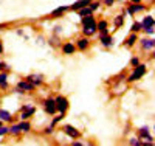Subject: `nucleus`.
Returning a JSON list of instances; mask_svg holds the SVG:
<instances>
[{
	"mask_svg": "<svg viewBox=\"0 0 155 146\" xmlns=\"http://www.w3.org/2000/svg\"><path fill=\"white\" fill-rule=\"evenodd\" d=\"M67 107H68V103H67V100L64 98V97H59L58 100H56V109L61 112V114H64L67 110Z\"/></svg>",
	"mask_w": 155,
	"mask_h": 146,
	"instance_id": "f257e3e1",
	"label": "nucleus"
},
{
	"mask_svg": "<svg viewBox=\"0 0 155 146\" xmlns=\"http://www.w3.org/2000/svg\"><path fill=\"white\" fill-rule=\"evenodd\" d=\"M144 72H146V67H144V65H137V69H135V72L130 75L129 81H135V79H138L140 76H143Z\"/></svg>",
	"mask_w": 155,
	"mask_h": 146,
	"instance_id": "f03ea898",
	"label": "nucleus"
},
{
	"mask_svg": "<svg viewBox=\"0 0 155 146\" xmlns=\"http://www.w3.org/2000/svg\"><path fill=\"white\" fill-rule=\"evenodd\" d=\"M45 110L53 115L56 112V100H47L45 101Z\"/></svg>",
	"mask_w": 155,
	"mask_h": 146,
	"instance_id": "7ed1b4c3",
	"label": "nucleus"
},
{
	"mask_svg": "<svg viewBox=\"0 0 155 146\" xmlns=\"http://www.w3.org/2000/svg\"><path fill=\"white\" fill-rule=\"evenodd\" d=\"M64 131H65V134H67V135H70V137H73V138L79 137V131L74 129V127H73V126H70V124H67L65 127H64Z\"/></svg>",
	"mask_w": 155,
	"mask_h": 146,
	"instance_id": "20e7f679",
	"label": "nucleus"
},
{
	"mask_svg": "<svg viewBox=\"0 0 155 146\" xmlns=\"http://www.w3.org/2000/svg\"><path fill=\"white\" fill-rule=\"evenodd\" d=\"M27 81H30L33 86H37V84L42 83V76H39V75H31V76L27 78Z\"/></svg>",
	"mask_w": 155,
	"mask_h": 146,
	"instance_id": "39448f33",
	"label": "nucleus"
},
{
	"mask_svg": "<svg viewBox=\"0 0 155 146\" xmlns=\"http://www.w3.org/2000/svg\"><path fill=\"white\" fill-rule=\"evenodd\" d=\"M95 31H96V25H95V22L88 23V25H84V33H85V34H93Z\"/></svg>",
	"mask_w": 155,
	"mask_h": 146,
	"instance_id": "423d86ee",
	"label": "nucleus"
},
{
	"mask_svg": "<svg viewBox=\"0 0 155 146\" xmlns=\"http://www.w3.org/2000/svg\"><path fill=\"white\" fill-rule=\"evenodd\" d=\"M141 26H143V28L146 30V28H152L153 26V19L150 17V16H147L144 20H143V23H141Z\"/></svg>",
	"mask_w": 155,
	"mask_h": 146,
	"instance_id": "0eeeda50",
	"label": "nucleus"
},
{
	"mask_svg": "<svg viewBox=\"0 0 155 146\" xmlns=\"http://www.w3.org/2000/svg\"><path fill=\"white\" fill-rule=\"evenodd\" d=\"M88 3H90V0H79V2H76L71 8H73V9H81V8H84V6H88Z\"/></svg>",
	"mask_w": 155,
	"mask_h": 146,
	"instance_id": "6e6552de",
	"label": "nucleus"
},
{
	"mask_svg": "<svg viewBox=\"0 0 155 146\" xmlns=\"http://www.w3.org/2000/svg\"><path fill=\"white\" fill-rule=\"evenodd\" d=\"M98 30L101 31V36H104V34H107V22H106V20H102V22H99V23H98Z\"/></svg>",
	"mask_w": 155,
	"mask_h": 146,
	"instance_id": "1a4fd4ad",
	"label": "nucleus"
},
{
	"mask_svg": "<svg viewBox=\"0 0 155 146\" xmlns=\"http://www.w3.org/2000/svg\"><path fill=\"white\" fill-rule=\"evenodd\" d=\"M17 87L22 89V90H31V89H33V84H31L30 81H22V83L17 84Z\"/></svg>",
	"mask_w": 155,
	"mask_h": 146,
	"instance_id": "9d476101",
	"label": "nucleus"
},
{
	"mask_svg": "<svg viewBox=\"0 0 155 146\" xmlns=\"http://www.w3.org/2000/svg\"><path fill=\"white\" fill-rule=\"evenodd\" d=\"M141 44H143V47L146 50H152L153 48V39L150 41V39H144V41H141Z\"/></svg>",
	"mask_w": 155,
	"mask_h": 146,
	"instance_id": "9b49d317",
	"label": "nucleus"
},
{
	"mask_svg": "<svg viewBox=\"0 0 155 146\" xmlns=\"http://www.w3.org/2000/svg\"><path fill=\"white\" fill-rule=\"evenodd\" d=\"M101 42H102V45L109 47V45H112V37L107 36V34H104V36H101Z\"/></svg>",
	"mask_w": 155,
	"mask_h": 146,
	"instance_id": "f8f14e48",
	"label": "nucleus"
},
{
	"mask_svg": "<svg viewBox=\"0 0 155 146\" xmlns=\"http://www.w3.org/2000/svg\"><path fill=\"white\" fill-rule=\"evenodd\" d=\"M0 120H3V121H11V115H9V112H6V110H0Z\"/></svg>",
	"mask_w": 155,
	"mask_h": 146,
	"instance_id": "ddd939ff",
	"label": "nucleus"
},
{
	"mask_svg": "<svg viewBox=\"0 0 155 146\" xmlns=\"http://www.w3.org/2000/svg\"><path fill=\"white\" fill-rule=\"evenodd\" d=\"M73 51H74V45H73V44H65V45H64V53L71 55Z\"/></svg>",
	"mask_w": 155,
	"mask_h": 146,
	"instance_id": "4468645a",
	"label": "nucleus"
},
{
	"mask_svg": "<svg viewBox=\"0 0 155 146\" xmlns=\"http://www.w3.org/2000/svg\"><path fill=\"white\" fill-rule=\"evenodd\" d=\"M25 109H27V110L22 114V120H27V118H28L31 114H34V107H30V109H28V107H25Z\"/></svg>",
	"mask_w": 155,
	"mask_h": 146,
	"instance_id": "2eb2a0df",
	"label": "nucleus"
},
{
	"mask_svg": "<svg viewBox=\"0 0 155 146\" xmlns=\"http://www.w3.org/2000/svg\"><path fill=\"white\" fill-rule=\"evenodd\" d=\"M143 9V6L141 5H134V6H130L129 8V14H134V12H137V11H141Z\"/></svg>",
	"mask_w": 155,
	"mask_h": 146,
	"instance_id": "dca6fc26",
	"label": "nucleus"
},
{
	"mask_svg": "<svg viewBox=\"0 0 155 146\" xmlns=\"http://www.w3.org/2000/svg\"><path fill=\"white\" fill-rule=\"evenodd\" d=\"M65 9H67V6H59L58 9L53 11V16H54V17H59V14H62V12L65 11Z\"/></svg>",
	"mask_w": 155,
	"mask_h": 146,
	"instance_id": "f3484780",
	"label": "nucleus"
},
{
	"mask_svg": "<svg viewBox=\"0 0 155 146\" xmlns=\"http://www.w3.org/2000/svg\"><path fill=\"white\" fill-rule=\"evenodd\" d=\"M87 45H88V41H87V39H81V41L78 42V48H81V50L87 48Z\"/></svg>",
	"mask_w": 155,
	"mask_h": 146,
	"instance_id": "a211bd4d",
	"label": "nucleus"
},
{
	"mask_svg": "<svg viewBox=\"0 0 155 146\" xmlns=\"http://www.w3.org/2000/svg\"><path fill=\"white\" fill-rule=\"evenodd\" d=\"M87 14H92V8H81V11H79V16H87Z\"/></svg>",
	"mask_w": 155,
	"mask_h": 146,
	"instance_id": "6ab92c4d",
	"label": "nucleus"
},
{
	"mask_svg": "<svg viewBox=\"0 0 155 146\" xmlns=\"http://www.w3.org/2000/svg\"><path fill=\"white\" fill-rule=\"evenodd\" d=\"M0 87H6V75L5 73L0 75Z\"/></svg>",
	"mask_w": 155,
	"mask_h": 146,
	"instance_id": "aec40b11",
	"label": "nucleus"
},
{
	"mask_svg": "<svg viewBox=\"0 0 155 146\" xmlns=\"http://www.w3.org/2000/svg\"><path fill=\"white\" fill-rule=\"evenodd\" d=\"M92 22H95V19L90 16V17H84L82 19V25H88V23H92Z\"/></svg>",
	"mask_w": 155,
	"mask_h": 146,
	"instance_id": "412c9836",
	"label": "nucleus"
},
{
	"mask_svg": "<svg viewBox=\"0 0 155 146\" xmlns=\"http://www.w3.org/2000/svg\"><path fill=\"white\" fill-rule=\"evenodd\" d=\"M135 41H137V36H130V37H129V41H127L126 44H127L129 47H130V45H134V44H135Z\"/></svg>",
	"mask_w": 155,
	"mask_h": 146,
	"instance_id": "4be33fe9",
	"label": "nucleus"
},
{
	"mask_svg": "<svg viewBox=\"0 0 155 146\" xmlns=\"http://www.w3.org/2000/svg\"><path fill=\"white\" fill-rule=\"evenodd\" d=\"M147 134H149V131H147V127H143L140 131V137H147Z\"/></svg>",
	"mask_w": 155,
	"mask_h": 146,
	"instance_id": "5701e85b",
	"label": "nucleus"
},
{
	"mask_svg": "<svg viewBox=\"0 0 155 146\" xmlns=\"http://www.w3.org/2000/svg\"><path fill=\"white\" fill-rule=\"evenodd\" d=\"M9 132H11V134H19V132H20V127H19V126H12V127L9 129Z\"/></svg>",
	"mask_w": 155,
	"mask_h": 146,
	"instance_id": "b1692460",
	"label": "nucleus"
},
{
	"mask_svg": "<svg viewBox=\"0 0 155 146\" xmlns=\"http://www.w3.org/2000/svg\"><path fill=\"white\" fill-rule=\"evenodd\" d=\"M19 127H20V131H30V124L28 123H22V124H19Z\"/></svg>",
	"mask_w": 155,
	"mask_h": 146,
	"instance_id": "393cba45",
	"label": "nucleus"
},
{
	"mask_svg": "<svg viewBox=\"0 0 155 146\" xmlns=\"http://www.w3.org/2000/svg\"><path fill=\"white\" fill-rule=\"evenodd\" d=\"M141 28H143V26H141V23H135V25L132 26V30H134V31H140Z\"/></svg>",
	"mask_w": 155,
	"mask_h": 146,
	"instance_id": "a878e982",
	"label": "nucleus"
},
{
	"mask_svg": "<svg viewBox=\"0 0 155 146\" xmlns=\"http://www.w3.org/2000/svg\"><path fill=\"white\" fill-rule=\"evenodd\" d=\"M121 23H123V17H121V16H120V17H118V19H116V20H115V25H116V26H120V25H121Z\"/></svg>",
	"mask_w": 155,
	"mask_h": 146,
	"instance_id": "bb28decb",
	"label": "nucleus"
},
{
	"mask_svg": "<svg viewBox=\"0 0 155 146\" xmlns=\"http://www.w3.org/2000/svg\"><path fill=\"white\" fill-rule=\"evenodd\" d=\"M6 132H8V127H2V126H0V135L6 134Z\"/></svg>",
	"mask_w": 155,
	"mask_h": 146,
	"instance_id": "cd10ccee",
	"label": "nucleus"
},
{
	"mask_svg": "<svg viewBox=\"0 0 155 146\" xmlns=\"http://www.w3.org/2000/svg\"><path fill=\"white\" fill-rule=\"evenodd\" d=\"M129 143H130V144H140V141H138L137 138H132V140L129 141Z\"/></svg>",
	"mask_w": 155,
	"mask_h": 146,
	"instance_id": "c85d7f7f",
	"label": "nucleus"
},
{
	"mask_svg": "<svg viewBox=\"0 0 155 146\" xmlns=\"http://www.w3.org/2000/svg\"><path fill=\"white\" fill-rule=\"evenodd\" d=\"M146 31H147L149 34H153V28H146Z\"/></svg>",
	"mask_w": 155,
	"mask_h": 146,
	"instance_id": "c756f323",
	"label": "nucleus"
},
{
	"mask_svg": "<svg viewBox=\"0 0 155 146\" xmlns=\"http://www.w3.org/2000/svg\"><path fill=\"white\" fill-rule=\"evenodd\" d=\"M6 67V64H3V62H0V70H2V69H5Z\"/></svg>",
	"mask_w": 155,
	"mask_h": 146,
	"instance_id": "7c9ffc66",
	"label": "nucleus"
},
{
	"mask_svg": "<svg viewBox=\"0 0 155 146\" xmlns=\"http://www.w3.org/2000/svg\"><path fill=\"white\" fill-rule=\"evenodd\" d=\"M132 64L134 65H138V59H132Z\"/></svg>",
	"mask_w": 155,
	"mask_h": 146,
	"instance_id": "2f4dec72",
	"label": "nucleus"
},
{
	"mask_svg": "<svg viewBox=\"0 0 155 146\" xmlns=\"http://www.w3.org/2000/svg\"><path fill=\"white\" fill-rule=\"evenodd\" d=\"M106 3L107 5H113V0H106Z\"/></svg>",
	"mask_w": 155,
	"mask_h": 146,
	"instance_id": "473e14b6",
	"label": "nucleus"
},
{
	"mask_svg": "<svg viewBox=\"0 0 155 146\" xmlns=\"http://www.w3.org/2000/svg\"><path fill=\"white\" fill-rule=\"evenodd\" d=\"M2 50H3V47H2V41H0V53H2Z\"/></svg>",
	"mask_w": 155,
	"mask_h": 146,
	"instance_id": "72a5a7b5",
	"label": "nucleus"
},
{
	"mask_svg": "<svg viewBox=\"0 0 155 146\" xmlns=\"http://www.w3.org/2000/svg\"><path fill=\"white\" fill-rule=\"evenodd\" d=\"M132 2H134V3H137V2H140V0H132Z\"/></svg>",
	"mask_w": 155,
	"mask_h": 146,
	"instance_id": "f704fd0d",
	"label": "nucleus"
},
{
	"mask_svg": "<svg viewBox=\"0 0 155 146\" xmlns=\"http://www.w3.org/2000/svg\"><path fill=\"white\" fill-rule=\"evenodd\" d=\"M0 28H3V25H0Z\"/></svg>",
	"mask_w": 155,
	"mask_h": 146,
	"instance_id": "c9c22d12",
	"label": "nucleus"
}]
</instances>
